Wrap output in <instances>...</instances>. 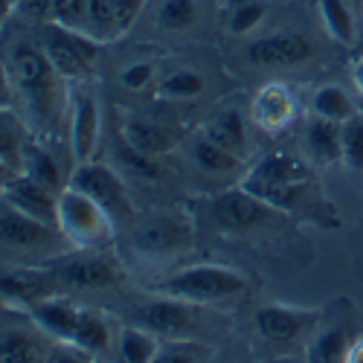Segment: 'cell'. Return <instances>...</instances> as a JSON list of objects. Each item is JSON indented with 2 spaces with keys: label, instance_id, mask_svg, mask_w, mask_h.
<instances>
[{
  "label": "cell",
  "instance_id": "6da1fadb",
  "mask_svg": "<svg viewBox=\"0 0 363 363\" xmlns=\"http://www.w3.org/2000/svg\"><path fill=\"white\" fill-rule=\"evenodd\" d=\"M58 230L79 250H105L113 241L116 221L90 195L67 184L58 192Z\"/></svg>",
  "mask_w": 363,
  "mask_h": 363
},
{
  "label": "cell",
  "instance_id": "7a4b0ae2",
  "mask_svg": "<svg viewBox=\"0 0 363 363\" xmlns=\"http://www.w3.org/2000/svg\"><path fill=\"white\" fill-rule=\"evenodd\" d=\"M245 288H247V277L241 274V270L224 267V264L184 267V270H174V274H169L166 279L157 282L160 294L195 302V306H209V302L235 296Z\"/></svg>",
  "mask_w": 363,
  "mask_h": 363
},
{
  "label": "cell",
  "instance_id": "3957f363",
  "mask_svg": "<svg viewBox=\"0 0 363 363\" xmlns=\"http://www.w3.org/2000/svg\"><path fill=\"white\" fill-rule=\"evenodd\" d=\"M9 73L21 94L33 102V108L44 116H50L58 105V76L44 50H35L33 44H15L9 52Z\"/></svg>",
  "mask_w": 363,
  "mask_h": 363
},
{
  "label": "cell",
  "instance_id": "277c9868",
  "mask_svg": "<svg viewBox=\"0 0 363 363\" xmlns=\"http://www.w3.org/2000/svg\"><path fill=\"white\" fill-rule=\"evenodd\" d=\"M67 184L94 198L116 224L134 218V203H131V198H128V189H125V184H123V177H119L111 166L94 163V160L76 163V169H73V174H70Z\"/></svg>",
  "mask_w": 363,
  "mask_h": 363
},
{
  "label": "cell",
  "instance_id": "5b68a950",
  "mask_svg": "<svg viewBox=\"0 0 363 363\" xmlns=\"http://www.w3.org/2000/svg\"><path fill=\"white\" fill-rule=\"evenodd\" d=\"M192 230L180 216H151L145 221H140L131 233V245L137 253L143 256H169L177 250L189 247Z\"/></svg>",
  "mask_w": 363,
  "mask_h": 363
},
{
  "label": "cell",
  "instance_id": "8992f818",
  "mask_svg": "<svg viewBox=\"0 0 363 363\" xmlns=\"http://www.w3.org/2000/svg\"><path fill=\"white\" fill-rule=\"evenodd\" d=\"M55 274H58V282L62 288H79V291H87V288H113L119 285V270L113 262H108L99 250H82L79 256H70V259H62V262H52Z\"/></svg>",
  "mask_w": 363,
  "mask_h": 363
},
{
  "label": "cell",
  "instance_id": "52a82bcc",
  "mask_svg": "<svg viewBox=\"0 0 363 363\" xmlns=\"http://www.w3.org/2000/svg\"><path fill=\"white\" fill-rule=\"evenodd\" d=\"M0 235H4L6 250H50L65 238V233L58 227H50L33 216L21 213V209L4 203V218H0Z\"/></svg>",
  "mask_w": 363,
  "mask_h": 363
},
{
  "label": "cell",
  "instance_id": "ba28073f",
  "mask_svg": "<svg viewBox=\"0 0 363 363\" xmlns=\"http://www.w3.org/2000/svg\"><path fill=\"white\" fill-rule=\"evenodd\" d=\"M270 216H277V209H270L267 203H262L256 195H250L245 186H233L227 192H221L213 201V218L221 230L230 233H241V230H253L259 224H264Z\"/></svg>",
  "mask_w": 363,
  "mask_h": 363
},
{
  "label": "cell",
  "instance_id": "9c48e42d",
  "mask_svg": "<svg viewBox=\"0 0 363 363\" xmlns=\"http://www.w3.org/2000/svg\"><path fill=\"white\" fill-rule=\"evenodd\" d=\"M4 203L21 209V213L33 216L50 227H58V192L50 186L38 184L35 177H29L26 172L6 177L4 180Z\"/></svg>",
  "mask_w": 363,
  "mask_h": 363
},
{
  "label": "cell",
  "instance_id": "30bf717a",
  "mask_svg": "<svg viewBox=\"0 0 363 363\" xmlns=\"http://www.w3.org/2000/svg\"><path fill=\"white\" fill-rule=\"evenodd\" d=\"M62 282H58V274L52 262L47 267H15V270H6L4 279H0V294H4V302L6 306H35V302L52 296Z\"/></svg>",
  "mask_w": 363,
  "mask_h": 363
},
{
  "label": "cell",
  "instance_id": "8fae6325",
  "mask_svg": "<svg viewBox=\"0 0 363 363\" xmlns=\"http://www.w3.org/2000/svg\"><path fill=\"white\" fill-rule=\"evenodd\" d=\"M140 325L155 331L160 337H186V331L192 328V317H195V302L177 299V296H160L151 299L140 308Z\"/></svg>",
  "mask_w": 363,
  "mask_h": 363
},
{
  "label": "cell",
  "instance_id": "7c38bea8",
  "mask_svg": "<svg viewBox=\"0 0 363 363\" xmlns=\"http://www.w3.org/2000/svg\"><path fill=\"white\" fill-rule=\"evenodd\" d=\"M311 55H314L311 41L299 33L264 35L247 47V58L259 67H291L299 62H308Z\"/></svg>",
  "mask_w": 363,
  "mask_h": 363
},
{
  "label": "cell",
  "instance_id": "4fadbf2b",
  "mask_svg": "<svg viewBox=\"0 0 363 363\" xmlns=\"http://www.w3.org/2000/svg\"><path fill=\"white\" fill-rule=\"evenodd\" d=\"M320 314L314 308H291V306H262L256 311V331L264 340H296L299 335L314 328Z\"/></svg>",
  "mask_w": 363,
  "mask_h": 363
},
{
  "label": "cell",
  "instance_id": "5bb4252c",
  "mask_svg": "<svg viewBox=\"0 0 363 363\" xmlns=\"http://www.w3.org/2000/svg\"><path fill=\"white\" fill-rule=\"evenodd\" d=\"M99 102L94 94H79L73 102V116H70V151L73 163H87L94 157V151L99 145Z\"/></svg>",
  "mask_w": 363,
  "mask_h": 363
},
{
  "label": "cell",
  "instance_id": "9a60e30c",
  "mask_svg": "<svg viewBox=\"0 0 363 363\" xmlns=\"http://www.w3.org/2000/svg\"><path fill=\"white\" fill-rule=\"evenodd\" d=\"M79 314H82V308H76L70 299L58 296V294L35 302V306H29V317H33V323L44 331V335L62 340V343H70L76 323H79Z\"/></svg>",
  "mask_w": 363,
  "mask_h": 363
},
{
  "label": "cell",
  "instance_id": "2e32d148",
  "mask_svg": "<svg viewBox=\"0 0 363 363\" xmlns=\"http://www.w3.org/2000/svg\"><path fill=\"white\" fill-rule=\"evenodd\" d=\"M296 102L285 84H267L253 99V119L264 131H282L294 123Z\"/></svg>",
  "mask_w": 363,
  "mask_h": 363
},
{
  "label": "cell",
  "instance_id": "e0dca14e",
  "mask_svg": "<svg viewBox=\"0 0 363 363\" xmlns=\"http://www.w3.org/2000/svg\"><path fill=\"white\" fill-rule=\"evenodd\" d=\"M44 52L50 58V65L55 67V73L62 76V79H82L90 73L87 62L82 58L76 41H73V33L65 26H58L52 23L47 29V38H44Z\"/></svg>",
  "mask_w": 363,
  "mask_h": 363
},
{
  "label": "cell",
  "instance_id": "ac0fdd59",
  "mask_svg": "<svg viewBox=\"0 0 363 363\" xmlns=\"http://www.w3.org/2000/svg\"><path fill=\"white\" fill-rule=\"evenodd\" d=\"M123 143L143 151L148 157H160V155H169L177 145V134L169 125H157L151 119H125Z\"/></svg>",
  "mask_w": 363,
  "mask_h": 363
},
{
  "label": "cell",
  "instance_id": "d6986e66",
  "mask_svg": "<svg viewBox=\"0 0 363 363\" xmlns=\"http://www.w3.org/2000/svg\"><path fill=\"white\" fill-rule=\"evenodd\" d=\"M241 186H245L250 195H256L262 203H267L270 209H277V213H291V209L299 203V195H302V186L279 184V180H270L256 169L250 174H245Z\"/></svg>",
  "mask_w": 363,
  "mask_h": 363
},
{
  "label": "cell",
  "instance_id": "ffe728a7",
  "mask_svg": "<svg viewBox=\"0 0 363 363\" xmlns=\"http://www.w3.org/2000/svg\"><path fill=\"white\" fill-rule=\"evenodd\" d=\"M203 137L218 143L221 148L233 151V155L245 157L247 151V128H245V119H241L238 111H221L216 119H209V123L203 125Z\"/></svg>",
  "mask_w": 363,
  "mask_h": 363
},
{
  "label": "cell",
  "instance_id": "44dd1931",
  "mask_svg": "<svg viewBox=\"0 0 363 363\" xmlns=\"http://www.w3.org/2000/svg\"><path fill=\"white\" fill-rule=\"evenodd\" d=\"M308 148L320 163H337L343 160V123L317 116L308 128Z\"/></svg>",
  "mask_w": 363,
  "mask_h": 363
},
{
  "label": "cell",
  "instance_id": "7402d4cb",
  "mask_svg": "<svg viewBox=\"0 0 363 363\" xmlns=\"http://www.w3.org/2000/svg\"><path fill=\"white\" fill-rule=\"evenodd\" d=\"M320 6V18L328 29V35L352 47L357 41V23H354V12L349 0H317Z\"/></svg>",
  "mask_w": 363,
  "mask_h": 363
},
{
  "label": "cell",
  "instance_id": "603a6c76",
  "mask_svg": "<svg viewBox=\"0 0 363 363\" xmlns=\"http://www.w3.org/2000/svg\"><path fill=\"white\" fill-rule=\"evenodd\" d=\"M70 343H73L76 349H82L84 354H102V352L111 346V331H108L105 317L96 314V311H84V308H82ZM70 343H67V346H70Z\"/></svg>",
  "mask_w": 363,
  "mask_h": 363
},
{
  "label": "cell",
  "instance_id": "cb8c5ba5",
  "mask_svg": "<svg viewBox=\"0 0 363 363\" xmlns=\"http://www.w3.org/2000/svg\"><path fill=\"white\" fill-rule=\"evenodd\" d=\"M311 108H314L317 116L331 119V123H349L352 116L360 113V111L354 108L352 96L346 94L343 87H337V84H325V87H320L317 94L311 96Z\"/></svg>",
  "mask_w": 363,
  "mask_h": 363
},
{
  "label": "cell",
  "instance_id": "d4e9b609",
  "mask_svg": "<svg viewBox=\"0 0 363 363\" xmlns=\"http://www.w3.org/2000/svg\"><path fill=\"white\" fill-rule=\"evenodd\" d=\"M151 335H155V331H148V328H123V335H119V357L125 363L157 360L160 340Z\"/></svg>",
  "mask_w": 363,
  "mask_h": 363
},
{
  "label": "cell",
  "instance_id": "484cf974",
  "mask_svg": "<svg viewBox=\"0 0 363 363\" xmlns=\"http://www.w3.org/2000/svg\"><path fill=\"white\" fill-rule=\"evenodd\" d=\"M195 163L203 172H213V174H227V172H238L241 169V157L233 155V151L221 148L218 143L201 137L195 143Z\"/></svg>",
  "mask_w": 363,
  "mask_h": 363
},
{
  "label": "cell",
  "instance_id": "4316f807",
  "mask_svg": "<svg viewBox=\"0 0 363 363\" xmlns=\"http://www.w3.org/2000/svg\"><path fill=\"white\" fill-rule=\"evenodd\" d=\"M256 172H262L270 180H279V184H291V186H306L308 184V169L302 166L296 157L288 155H267Z\"/></svg>",
  "mask_w": 363,
  "mask_h": 363
},
{
  "label": "cell",
  "instance_id": "83f0119b",
  "mask_svg": "<svg viewBox=\"0 0 363 363\" xmlns=\"http://www.w3.org/2000/svg\"><path fill=\"white\" fill-rule=\"evenodd\" d=\"M209 357H213V349L192 337H169L166 343H160V352H157L160 363H198Z\"/></svg>",
  "mask_w": 363,
  "mask_h": 363
},
{
  "label": "cell",
  "instance_id": "f1b7e54d",
  "mask_svg": "<svg viewBox=\"0 0 363 363\" xmlns=\"http://www.w3.org/2000/svg\"><path fill=\"white\" fill-rule=\"evenodd\" d=\"M44 357L47 354L29 335H23V331H4V340H0V360L4 363H33Z\"/></svg>",
  "mask_w": 363,
  "mask_h": 363
},
{
  "label": "cell",
  "instance_id": "f546056e",
  "mask_svg": "<svg viewBox=\"0 0 363 363\" xmlns=\"http://www.w3.org/2000/svg\"><path fill=\"white\" fill-rule=\"evenodd\" d=\"M50 21L65 26V29H73V33H90V9H87V0H52V12H50Z\"/></svg>",
  "mask_w": 363,
  "mask_h": 363
},
{
  "label": "cell",
  "instance_id": "4dcf8cb0",
  "mask_svg": "<svg viewBox=\"0 0 363 363\" xmlns=\"http://www.w3.org/2000/svg\"><path fill=\"white\" fill-rule=\"evenodd\" d=\"M203 94V76L195 70H180L160 82L157 96L163 99H195Z\"/></svg>",
  "mask_w": 363,
  "mask_h": 363
},
{
  "label": "cell",
  "instance_id": "1f68e13d",
  "mask_svg": "<svg viewBox=\"0 0 363 363\" xmlns=\"http://www.w3.org/2000/svg\"><path fill=\"white\" fill-rule=\"evenodd\" d=\"M26 174H29V177H35L38 184L50 186L52 192H62V189L67 186L62 169H58V163L52 160V155H47V151H35V155L29 157V163H26Z\"/></svg>",
  "mask_w": 363,
  "mask_h": 363
},
{
  "label": "cell",
  "instance_id": "d6a6232c",
  "mask_svg": "<svg viewBox=\"0 0 363 363\" xmlns=\"http://www.w3.org/2000/svg\"><path fill=\"white\" fill-rule=\"evenodd\" d=\"M343 163L363 174V113L343 123Z\"/></svg>",
  "mask_w": 363,
  "mask_h": 363
},
{
  "label": "cell",
  "instance_id": "836d02e7",
  "mask_svg": "<svg viewBox=\"0 0 363 363\" xmlns=\"http://www.w3.org/2000/svg\"><path fill=\"white\" fill-rule=\"evenodd\" d=\"M349 335L346 328H331L325 335L317 337V343L311 346V360H346L349 354Z\"/></svg>",
  "mask_w": 363,
  "mask_h": 363
},
{
  "label": "cell",
  "instance_id": "e575fe53",
  "mask_svg": "<svg viewBox=\"0 0 363 363\" xmlns=\"http://www.w3.org/2000/svg\"><path fill=\"white\" fill-rule=\"evenodd\" d=\"M195 15H198L195 0H163L157 9V21L166 29H186L195 23Z\"/></svg>",
  "mask_w": 363,
  "mask_h": 363
},
{
  "label": "cell",
  "instance_id": "d590c367",
  "mask_svg": "<svg viewBox=\"0 0 363 363\" xmlns=\"http://www.w3.org/2000/svg\"><path fill=\"white\" fill-rule=\"evenodd\" d=\"M264 18V6L259 4V0H245V4H238L227 21V29L233 35H245L250 33V29H256Z\"/></svg>",
  "mask_w": 363,
  "mask_h": 363
},
{
  "label": "cell",
  "instance_id": "8d00e7d4",
  "mask_svg": "<svg viewBox=\"0 0 363 363\" xmlns=\"http://www.w3.org/2000/svg\"><path fill=\"white\" fill-rule=\"evenodd\" d=\"M90 9V33L116 35V0H87Z\"/></svg>",
  "mask_w": 363,
  "mask_h": 363
},
{
  "label": "cell",
  "instance_id": "74e56055",
  "mask_svg": "<svg viewBox=\"0 0 363 363\" xmlns=\"http://www.w3.org/2000/svg\"><path fill=\"white\" fill-rule=\"evenodd\" d=\"M119 79H123L125 90H143L151 79H155V65H151V62H137V65L125 67Z\"/></svg>",
  "mask_w": 363,
  "mask_h": 363
},
{
  "label": "cell",
  "instance_id": "f35d334b",
  "mask_svg": "<svg viewBox=\"0 0 363 363\" xmlns=\"http://www.w3.org/2000/svg\"><path fill=\"white\" fill-rule=\"evenodd\" d=\"M143 6H145V0H116V35L128 33V26L137 21Z\"/></svg>",
  "mask_w": 363,
  "mask_h": 363
},
{
  "label": "cell",
  "instance_id": "ab89813d",
  "mask_svg": "<svg viewBox=\"0 0 363 363\" xmlns=\"http://www.w3.org/2000/svg\"><path fill=\"white\" fill-rule=\"evenodd\" d=\"M6 6H18L29 15H35V18H50L52 12V0H9Z\"/></svg>",
  "mask_w": 363,
  "mask_h": 363
},
{
  "label": "cell",
  "instance_id": "60d3db41",
  "mask_svg": "<svg viewBox=\"0 0 363 363\" xmlns=\"http://www.w3.org/2000/svg\"><path fill=\"white\" fill-rule=\"evenodd\" d=\"M346 360H352V363H360V360H363V340H357V343H352V346H349Z\"/></svg>",
  "mask_w": 363,
  "mask_h": 363
},
{
  "label": "cell",
  "instance_id": "b9f144b4",
  "mask_svg": "<svg viewBox=\"0 0 363 363\" xmlns=\"http://www.w3.org/2000/svg\"><path fill=\"white\" fill-rule=\"evenodd\" d=\"M354 82L363 90V58H357V62H354Z\"/></svg>",
  "mask_w": 363,
  "mask_h": 363
},
{
  "label": "cell",
  "instance_id": "7bdbcfd3",
  "mask_svg": "<svg viewBox=\"0 0 363 363\" xmlns=\"http://www.w3.org/2000/svg\"><path fill=\"white\" fill-rule=\"evenodd\" d=\"M349 4H360V0H349Z\"/></svg>",
  "mask_w": 363,
  "mask_h": 363
},
{
  "label": "cell",
  "instance_id": "ee69618b",
  "mask_svg": "<svg viewBox=\"0 0 363 363\" xmlns=\"http://www.w3.org/2000/svg\"><path fill=\"white\" fill-rule=\"evenodd\" d=\"M224 4H233V0H224Z\"/></svg>",
  "mask_w": 363,
  "mask_h": 363
},
{
  "label": "cell",
  "instance_id": "f6af8a7d",
  "mask_svg": "<svg viewBox=\"0 0 363 363\" xmlns=\"http://www.w3.org/2000/svg\"><path fill=\"white\" fill-rule=\"evenodd\" d=\"M6 4H9V0H6Z\"/></svg>",
  "mask_w": 363,
  "mask_h": 363
}]
</instances>
